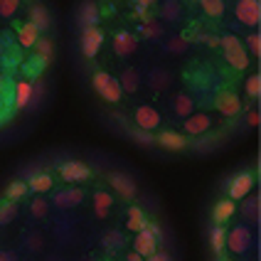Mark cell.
<instances>
[{
  "label": "cell",
  "mask_w": 261,
  "mask_h": 261,
  "mask_svg": "<svg viewBox=\"0 0 261 261\" xmlns=\"http://www.w3.org/2000/svg\"><path fill=\"white\" fill-rule=\"evenodd\" d=\"M207 17H222L224 15V0H200Z\"/></svg>",
  "instance_id": "29"
},
{
  "label": "cell",
  "mask_w": 261,
  "mask_h": 261,
  "mask_svg": "<svg viewBox=\"0 0 261 261\" xmlns=\"http://www.w3.org/2000/svg\"><path fill=\"white\" fill-rule=\"evenodd\" d=\"M219 44H222V49H224V57H227V62L232 64L234 69H247L249 67V52L247 47L239 42L234 35H224L222 40H219Z\"/></svg>",
  "instance_id": "2"
},
{
  "label": "cell",
  "mask_w": 261,
  "mask_h": 261,
  "mask_svg": "<svg viewBox=\"0 0 261 261\" xmlns=\"http://www.w3.org/2000/svg\"><path fill=\"white\" fill-rule=\"evenodd\" d=\"M20 8V0H0V17H13Z\"/></svg>",
  "instance_id": "35"
},
{
  "label": "cell",
  "mask_w": 261,
  "mask_h": 261,
  "mask_svg": "<svg viewBox=\"0 0 261 261\" xmlns=\"http://www.w3.org/2000/svg\"><path fill=\"white\" fill-rule=\"evenodd\" d=\"M118 84H121V89H126V91H136L138 89V74L133 72V69H126L123 76L118 79Z\"/></svg>",
  "instance_id": "30"
},
{
  "label": "cell",
  "mask_w": 261,
  "mask_h": 261,
  "mask_svg": "<svg viewBox=\"0 0 261 261\" xmlns=\"http://www.w3.org/2000/svg\"><path fill=\"white\" fill-rule=\"evenodd\" d=\"M84 202V192L79 188H69V190H62V192H55V200L52 204L59 207V210H69V207H76V204Z\"/></svg>",
  "instance_id": "12"
},
{
  "label": "cell",
  "mask_w": 261,
  "mask_h": 261,
  "mask_svg": "<svg viewBox=\"0 0 261 261\" xmlns=\"http://www.w3.org/2000/svg\"><path fill=\"white\" fill-rule=\"evenodd\" d=\"M28 190H32V192H37V195H42V192H47V190H52V185H55V180H52V175L49 173H42V170H30L28 173Z\"/></svg>",
  "instance_id": "13"
},
{
  "label": "cell",
  "mask_w": 261,
  "mask_h": 261,
  "mask_svg": "<svg viewBox=\"0 0 261 261\" xmlns=\"http://www.w3.org/2000/svg\"><path fill=\"white\" fill-rule=\"evenodd\" d=\"M145 261H173V259H170V254H168V251H155L153 256H148Z\"/></svg>",
  "instance_id": "41"
},
{
  "label": "cell",
  "mask_w": 261,
  "mask_h": 261,
  "mask_svg": "<svg viewBox=\"0 0 261 261\" xmlns=\"http://www.w3.org/2000/svg\"><path fill=\"white\" fill-rule=\"evenodd\" d=\"M109 182L114 185V190H116L123 200H133V197H136V192H138L136 182L130 180L128 175H123V173H109Z\"/></svg>",
  "instance_id": "11"
},
{
  "label": "cell",
  "mask_w": 261,
  "mask_h": 261,
  "mask_svg": "<svg viewBox=\"0 0 261 261\" xmlns=\"http://www.w3.org/2000/svg\"><path fill=\"white\" fill-rule=\"evenodd\" d=\"M210 244H212V251L215 254H222L227 249V229L224 224H217L212 232H210Z\"/></svg>",
  "instance_id": "23"
},
{
  "label": "cell",
  "mask_w": 261,
  "mask_h": 261,
  "mask_svg": "<svg viewBox=\"0 0 261 261\" xmlns=\"http://www.w3.org/2000/svg\"><path fill=\"white\" fill-rule=\"evenodd\" d=\"M0 261H17L15 251H0Z\"/></svg>",
  "instance_id": "44"
},
{
  "label": "cell",
  "mask_w": 261,
  "mask_h": 261,
  "mask_svg": "<svg viewBox=\"0 0 261 261\" xmlns=\"http://www.w3.org/2000/svg\"><path fill=\"white\" fill-rule=\"evenodd\" d=\"M215 106H217L224 116H237V114L242 111V101H239V96H237L234 91H229V89L219 91L217 99H215Z\"/></svg>",
  "instance_id": "10"
},
{
  "label": "cell",
  "mask_w": 261,
  "mask_h": 261,
  "mask_svg": "<svg viewBox=\"0 0 261 261\" xmlns=\"http://www.w3.org/2000/svg\"><path fill=\"white\" fill-rule=\"evenodd\" d=\"M247 94L249 96H254V99H259L261 96V74H251L247 79Z\"/></svg>",
  "instance_id": "33"
},
{
  "label": "cell",
  "mask_w": 261,
  "mask_h": 261,
  "mask_svg": "<svg viewBox=\"0 0 261 261\" xmlns=\"http://www.w3.org/2000/svg\"><path fill=\"white\" fill-rule=\"evenodd\" d=\"M133 121L136 126L143 130H155L160 126V114L153 109V106H138L136 114H133Z\"/></svg>",
  "instance_id": "9"
},
{
  "label": "cell",
  "mask_w": 261,
  "mask_h": 261,
  "mask_svg": "<svg viewBox=\"0 0 261 261\" xmlns=\"http://www.w3.org/2000/svg\"><path fill=\"white\" fill-rule=\"evenodd\" d=\"M170 49H173V52H182V49H185V42H182V40H175V42H170Z\"/></svg>",
  "instance_id": "45"
},
{
  "label": "cell",
  "mask_w": 261,
  "mask_h": 261,
  "mask_svg": "<svg viewBox=\"0 0 261 261\" xmlns=\"http://www.w3.org/2000/svg\"><path fill=\"white\" fill-rule=\"evenodd\" d=\"M32 49H35V55H37V59H42L44 64H47L49 59L55 57V44L49 42V40H42V37H40V40L35 42V47H32Z\"/></svg>",
  "instance_id": "26"
},
{
  "label": "cell",
  "mask_w": 261,
  "mask_h": 261,
  "mask_svg": "<svg viewBox=\"0 0 261 261\" xmlns=\"http://www.w3.org/2000/svg\"><path fill=\"white\" fill-rule=\"evenodd\" d=\"M234 212H237V204L227 197V200H219L215 204V210H212V222L215 224H227L229 219L234 217Z\"/></svg>",
  "instance_id": "18"
},
{
  "label": "cell",
  "mask_w": 261,
  "mask_h": 261,
  "mask_svg": "<svg viewBox=\"0 0 261 261\" xmlns=\"http://www.w3.org/2000/svg\"><path fill=\"white\" fill-rule=\"evenodd\" d=\"M145 227H148V229H150V232H153V237H155V239H163V232H160V227L158 224H155V222H148V224H145Z\"/></svg>",
  "instance_id": "42"
},
{
  "label": "cell",
  "mask_w": 261,
  "mask_h": 261,
  "mask_svg": "<svg viewBox=\"0 0 261 261\" xmlns=\"http://www.w3.org/2000/svg\"><path fill=\"white\" fill-rule=\"evenodd\" d=\"M28 192H30V190H28V182H25V180H13V182L5 188V200L17 202V200H22Z\"/></svg>",
  "instance_id": "24"
},
{
  "label": "cell",
  "mask_w": 261,
  "mask_h": 261,
  "mask_svg": "<svg viewBox=\"0 0 261 261\" xmlns=\"http://www.w3.org/2000/svg\"><path fill=\"white\" fill-rule=\"evenodd\" d=\"M247 123H249V126H251V128H256V126H259V123H261L259 111H249V114H247Z\"/></svg>",
  "instance_id": "39"
},
{
  "label": "cell",
  "mask_w": 261,
  "mask_h": 261,
  "mask_svg": "<svg viewBox=\"0 0 261 261\" xmlns=\"http://www.w3.org/2000/svg\"><path fill=\"white\" fill-rule=\"evenodd\" d=\"M158 0H136V5H143V8H150V5H155Z\"/></svg>",
  "instance_id": "46"
},
{
  "label": "cell",
  "mask_w": 261,
  "mask_h": 261,
  "mask_svg": "<svg viewBox=\"0 0 261 261\" xmlns=\"http://www.w3.org/2000/svg\"><path fill=\"white\" fill-rule=\"evenodd\" d=\"M143 35H145V37H155V35H160V28H155V25H145Z\"/></svg>",
  "instance_id": "43"
},
{
  "label": "cell",
  "mask_w": 261,
  "mask_h": 261,
  "mask_svg": "<svg viewBox=\"0 0 261 261\" xmlns=\"http://www.w3.org/2000/svg\"><path fill=\"white\" fill-rule=\"evenodd\" d=\"M114 204V197L109 195V192H103V190H99V192H94V207H96V217H106V212H109V207Z\"/></svg>",
  "instance_id": "25"
},
{
  "label": "cell",
  "mask_w": 261,
  "mask_h": 261,
  "mask_svg": "<svg viewBox=\"0 0 261 261\" xmlns=\"http://www.w3.org/2000/svg\"><path fill=\"white\" fill-rule=\"evenodd\" d=\"M247 47L251 49V55H254V57H259V55H261V35H259V32H251V35H249V37H247Z\"/></svg>",
  "instance_id": "36"
},
{
  "label": "cell",
  "mask_w": 261,
  "mask_h": 261,
  "mask_svg": "<svg viewBox=\"0 0 261 261\" xmlns=\"http://www.w3.org/2000/svg\"><path fill=\"white\" fill-rule=\"evenodd\" d=\"M158 239L153 237V232L145 227V229H141V232H136V239H133V251L138 254V256H143V259H148V256H153L155 251H158Z\"/></svg>",
  "instance_id": "8"
},
{
  "label": "cell",
  "mask_w": 261,
  "mask_h": 261,
  "mask_svg": "<svg viewBox=\"0 0 261 261\" xmlns=\"http://www.w3.org/2000/svg\"><path fill=\"white\" fill-rule=\"evenodd\" d=\"M155 143L163 145L165 150H175V153H180V150L188 148L185 136H180V133H175V130H160L158 136H155Z\"/></svg>",
  "instance_id": "14"
},
{
  "label": "cell",
  "mask_w": 261,
  "mask_h": 261,
  "mask_svg": "<svg viewBox=\"0 0 261 261\" xmlns=\"http://www.w3.org/2000/svg\"><path fill=\"white\" fill-rule=\"evenodd\" d=\"M103 44V32L96 28H84L82 30V55L89 59H94L99 55V49H101Z\"/></svg>",
  "instance_id": "7"
},
{
  "label": "cell",
  "mask_w": 261,
  "mask_h": 261,
  "mask_svg": "<svg viewBox=\"0 0 261 261\" xmlns=\"http://www.w3.org/2000/svg\"><path fill=\"white\" fill-rule=\"evenodd\" d=\"M0 57H3V44H0Z\"/></svg>",
  "instance_id": "48"
},
{
  "label": "cell",
  "mask_w": 261,
  "mask_h": 261,
  "mask_svg": "<svg viewBox=\"0 0 261 261\" xmlns=\"http://www.w3.org/2000/svg\"><path fill=\"white\" fill-rule=\"evenodd\" d=\"M182 126H185V130H188L190 136H202V133H207V130L212 128V118L207 116V114H190Z\"/></svg>",
  "instance_id": "16"
},
{
  "label": "cell",
  "mask_w": 261,
  "mask_h": 261,
  "mask_svg": "<svg viewBox=\"0 0 261 261\" xmlns=\"http://www.w3.org/2000/svg\"><path fill=\"white\" fill-rule=\"evenodd\" d=\"M91 87H94V91L101 96L103 101H109V103L121 101L123 89H121V84H118L116 76H111L109 72H96L94 74V76H91Z\"/></svg>",
  "instance_id": "1"
},
{
  "label": "cell",
  "mask_w": 261,
  "mask_h": 261,
  "mask_svg": "<svg viewBox=\"0 0 261 261\" xmlns=\"http://www.w3.org/2000/svg\"><path fill=\"white\" fill-rule=\"evenodd\" d=\"M224 261H232V259H224Z\"/></svg>",
  "instance_id": "49"
},
{
  "label": "cell",
  "mask_w": 261,
  "mask_h": 261,
  "mask_svg": "<svg viewBox=\"0 0 261 261\" xmlns=\"http://www.w3.org/2000/svg\"><path fill=\"white\" fill-rule=\"evenodd\" d=\"M242 212H244V217L251 219V222H259V197H254L251 202H247L242 207Z\"/></svg>",
  "instance_id": "34"
},
{
  "label": "cell",
  "mask_w": 261,
  "mask_h": 261,
  "mask_svg": "<svg viewBox=\"0 0 261 261\" xmlns=\"http://www.w3.org/2000/svg\"><path fill=\"white\" fill-rule=\"evenodd\" d=\"M251 242H254V237H251V229H249L247 224H237L232 232H227V249H229L232 254H244V251H249Z\"/></svg>",
  "instance_id": "4"
},
{
  "label": "cell",
  "mask_w": 261,
  "mask_h": 261,
  "mask_svg": "<svg viewBox=\"0 0 261 261\" xmlns=\"http://www.w3.org/2000/svg\"><path fill=\"white\" fill-rule=\"evenodd\" d=\"M114 52H116L118 57H128L136 52V37L126 32V30H121L114 35Z\"/></svg>",
  "instance_id": "17"
},
{
  "label": "cell",
  "mask_w": 261,
  "mask_h": 261,
  "mask_svg": "<svg viewBox=\"0 0 261 261\" xmlns=\"http://www.w3.org/2000/svg\"><path fill=\"white\" fill-rule=\"evenodd\" d=\"M30 101H32V84L30 82H17L15 84V109L22 111V109H28Z\"/></svg>",
  "instance_id": "19"
},
{
  "label": "cell",
  "mask_w": 261,
  "mask_h": 261,
  "mask_svg": "<svg viewBox=\"0 0 261 261\" xmlns=\"http://www.w3.org/2000/svg\"><path fill=\"white\" fill-rule=\"evenodd\" d=\"M254 182H256L254 173H249V170H244V173H237L232 180H229V188H227V192H229V200H232V202H237V200H244L249 192H251Z\"/></svg>",
  "instance_id": "5"
},
{
  "label": "cell",
  "mask_w": 261,
  "mask_h": 261,
  "mask_svg": "<svg viewBox=\"0 0 261 261\" xmlns=\"http://www.w3.org/2000/svg\"><path fill=\"white\" fill-rule=\"evenodd\" d=\"M192 109H195V103H192V96L188 94H177V99H175V114L182 118H188L192 114Z\"/></svg>",
  "instance_id": "27"
},
{
  "label": "cell",
  "mask_w": 261,
  "mask_h": 261,
  "mask_svg": "<svg viewBox=\"0 0 261 261\" xmlns=\"http://www.w3.org/2000/svg\"><path fill=\"white\" fill-rule=\"evenodd\" d=\"M237 20L247 28H256L261 22V3L259 0H239L237 3Z\"/></svg>",
  "instance_id": "6"
},
{
  "label": "cell",
  "mask_w": 261,
  "mask_h": 261,
  "mask_svg": "<svg viewBox=\"0 0 261 261\" xmlns=\"http://www.w3.org/2000/svg\"><path fill=\"white\" fill-rule=\"evenodd\" d=\"M79 25L82 30L84 28H96L99 25V5L94 3V0H84L82 5H79Z\"/></svg>",
  "instance_id": "15"
},
{
  "label": "cell",
  "mask_w": 261,
  "mask_h": 261,
  "mask_svg": "<svg viewBox=\"0 0 261 261\" xmlns=\"http://www.w3.org/2000/svg\"><path fill=\"white\" fill-rule=\"evenodd\" d=\"M42 94H44V84H42V82L32 84V101H35V106L42 101Z\"/></svg>",
  "instance_id": "38"
},
{
  "label": "cell",
  "mask_w": 261,
  "mask_h": 261,
  "mask_svg": "<svg viewBox=\"0 0 261 261\" xmlns=\"http://www.w3.org/2000/svg\"><path fill=\"white\" fill-rule=\"evenodd\" d=\"M17 40H20V44H22V47L32 49V47H35V42L40 40V30L35 28L32 22H25V25H20V30H17Z\"/></svg>",
  "instance_id": "20"
},
{
  "label": "cell",
  "mask_w": 261,
  "mask_h": 261,
  "mask_svg": "<svg viewBox=\"0 0 261 261\" xmlns=\"http://www.w3.org/2000/svg\"><path fill=\"white\" fill-rule=\"evenodd\" d=\"M47 210H49V202L42 200V197H35L32 204H30V215H32V217H44V215H47Z\"/></svg>",
  "instance_id": "32"
},
{
  "label": "cell",
  "mask_w": 261,
  "mask_h": 261,
  "mask_svg": "<svg viewBox=\"0 0 261 261\" xmlns=\"http://www.w3.org/2000/svg\"><path fill=\"white\" fill-rule=\"evenodd\" d=\"M126 261H145V259H143V256H138L136 251H130L128 256H126Z\"/></svg>",
  "instance_id": "47"
},
{
  "label": "cell",
  "mask_w": 261,
  "mask_h": 261,
  "mask_svg": "<svg viewBox=\"0 0 261 261\" xmlns=\"http://www.w3.org/2000/svg\"><path fill=\"white\" fill-rule=\"evenodd\" d=\"M59 177L64 182H87L91 180V168L82 160H67L59 165Z\"/></svg>",
  "instance_id": "3"
},
{
  "label": "cell",
  "mask_w": 261,
  "mask_h": 261,
  "mask_svg": "<svg viewBox=\"0 0 261 261\" xmlns=\"http://www.w3.org/2000/svg\"><path fill=\"white\" fill-rule=\"evenodd\" d=\"M145 224H148V219H145L143 210L141 207H136V204H130L128 207V227L130 232H141V229H145Z\"/></svg>",
  "instance_id": "22"
},
{
  "label": "cell",
  "mask_w": 261,
  "mask_h": 261,
  "mask_svg": "<svg viewBox=\"0 0 261 261\" xmlns=\"http://www.w3.org/2000/svg\"><path fill=\"white\" fill-rule=\"evenodd\" d=\"M163 15H165V17H177V15H180V8H177L175 3H168L165 10H163Z\"/></svg>",
  "instance_id": "40"
},
{
  "label": "cell",
  "mask_w": 261,
  "mask_h": 261,
  "mask_svg": "<svg viewBox=\"0 0 261 261\" xmlns=\"http://www.w3.org/2000/svg\"><path fill=\"white\" fill-rule=\"evenodd\" d=\"M30 22L42 32V30L49 28L52 17H49V13H47V8H44V5H32V8H30Z\"/></svg>",
  "instance_id": "21"
},
{
  "label": "cell",
  "mask_w": 261,
  "mask_h": 261,
  "mask_svg": "<svg viewBox=\"0 0 261 261\" xmlns=\"http://www.w3.org/2000/svg\"><path fill=\"white\" fill-rule=\"evenodd\" d=\"M121 244H123V239H121V234H118V232H106V234H103V247L118 249Z\"/></svg>",
  "instance_id": "37"
},
{
  "label": "cell",
  "mask_w": 261,
  "mask_h": 261,
  "mask_svg": "<svg viewBox=\"0 0 261 261\" xmlns=\"http://www.w3.org/2000/svg\"><path fill=\"white\" fill-rule=\"evenodd\" d=\"M15 217H17V202L3 200V202H0V227H3V224H10Z\"/></svg>",
  "instance_id": "28"
},
{
  "label": "cell",
  "mask_w": 261,
  "mask_h": 261,
  "mask_svg": "<svg viewBox=\"0 0 261 261\" xmlns=\"http://www.w3.org/2000/svg\"><path fill=\"white\" fill-rule=\"evenodd\" d=\"M130 138H133L136 143H141V145H153V141H155L153 130H143V128H133L130 130Z\"/></svg>",
  "instance_id": "31"
}]
</instances>
